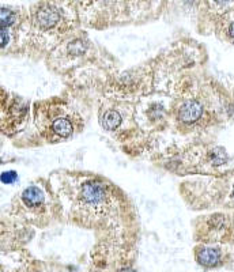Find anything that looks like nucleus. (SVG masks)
Here are the masks:
<instances>
[{"label": "nucleus", "instance_id": "f257e3e1", "mask_svg": "<svg viewBox=\"0 0 234 272\" xmlns=\"http://www.w3.org/2000/svg\"><path fill=\"white\" fill-rule=\"evenodd\" d=\"M231 101L213 78L187 79L171 99L170 117L181 133L206 131L230 115Z\"/></svg>", "mask_w": 234, "mask_h": 272}, {"label": "nucleus", "instance_id": "f03ea898", "mask_svg": "<svg viewBox=\"0 0 234 272\" xmlns=\"http://www.w3.org/2000/svg\"><path fill=\"white\" fill-rule=\"evenodd\" d=\"M180 191L192 210L234 211V170L185 181Z\"/></svg>", "mask_w": 234, "mask_h": 272}, {"label": "nucleus", "instance_id": "7ed1b4c3", "mask_svg": "<svg viewBox=\"0 0 234 272\" xmlns=\"http://www.w3.org/2000/svg\"><path fill=\"white\" fill-rule=\"evenodd\" d=\"M229 162V155L222 147L211 145H192L181 151V158L170 164L171 170L185 174H219L217 170Z\"/></svg>", "mask_w": 234, "mask_h": 272}, {"label": "nucleus", "instance_id": "20e7f679", "mask_svg": "<svg viewBox=\"0 0 234 272\" xmlns=\"http://www.w3.org/2000/svg\"><path fill=\"white\" fill-rule=\"evenodd\" d=\"M134 0H82L79 2L80 22L89 28H109L123 22V17L134 13Z\"/></svg>", "mask_w": 234, "mask_h": 272}, {"label": "nucleus", "instance_id": "39448f33", "mask_svg": "<svg viewBox=\"0 0 234 272\" xmlns=\"http://www.w3.org/2000/svg\"><path fill=\"white\" fill-rule=\"evenodd\" d=\"M193 239L197 243L234 245V211H215L200 215L192 223Z\"/></svg>", "mask_w": 234, "mask_h": 272}, {"label": "nucleus", "instance_id": "423d86ee", "mask_svg": "<svg viewBox=\"0 0 234 272\" xmlns=\"http://www.w3.org/2000/svg\"><path fill=\"white\" fill-rule=\"evenodd\" d=\"M196 263L206 269L225 267L234 259V245L230 243H197L193 249Z\"/></svg>", "mask_w": 234, "mask_h": 272}, {"label": "nucleus", "instance_id": "0eeeda50", "mask_svg": "<svg viewBox=\"0 0 234 272\" xmlns=\"http://www.w3.org/2000/svg\"><path fill=\"white\" fill-rule=\"evenodd\" d=\"M234 10V0H199L201 32H213L214 23L229 11Z\"/></svg>", "mask_w": 234, "mask_h": 272}, {"label": "nucleus", "instance_id": "6e6552de", "mask_svg": "<svg viewBox=\"0 0 234 272\" xmlns=\"http://www.w3.org/2000/svg\"><path fill=\"white\" fill-rule=\"evenodd\" d=\"M213 33L221 41L234 45V10L222 15L213 26Z\"/></svg>", "mask_w": 234, "mask_h": 272}, {"label": "nucleus", "instance_id": "1a4fd4ad", "mask_svg": "<svg viewBox=\"0 0 234 272\" xmlns=\"http://www.w3.org/2000/svg\"><path fill=\"white\" fill-rule=\"evenodd\" d=\"M22 199L23 202L26 203V206L29 207H37L41 206L44 203V199H45V195L42 192L38 186H29L23 191L22 194Z\"/></svg>", "mask_w": 234, "mask_h": 272}, {"label": "nucleus", "instance_id": "9d476101", "mask_svg": "<svg viewBox=\"0 0 234 272\" xmlns=\"http://www.w3.org/2000/svg\"><path fill=\"white\" fill-rule=\"evenodd\" d=\"M17 22V13L7 7H0V26L11 28Z\"/></svg>", "mask_w": 234, "mask_h": 272}, {"label": "nucleus", "instance_id": "9b49d317", "mask_svg": "<svg viewBox=\"0 0 234 272\" xmlns=\"http://www.w3.org/2000/svg\"><path fill=\"white\" fill-rule=\"evenodd\" d=\"M7 29H9V28L0 26V49L5 48V46L10 42V33Z\"/></svg>", "mask_w": 234, "mask_h": 272}, {"label": "nucleus", "instance_id": "f8f14e48", "mask_svg": "<svg viewBox=\"0 0 234 272\" xmlns=\"http://www.w3.org/2000/svg\"><path fill=\"white\" fill-rule=\"evenodd\" d=\"M15 178H17V173L15 172H7V173L2 174V181L5 182V184L13 182Z\"/></svg>", "mask_w": 234, "mask_h": 272}]
</instances>
